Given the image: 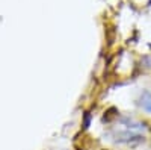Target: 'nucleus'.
Returning <instances> with one entry per match:
<instances>
[{"label":"nucleus","mask_w":151,"mask_h":150,"mask_svg":"<svg viewBox=\"0 0 151 150\" xmlns=\"http://www.w3.org/2000/svg\"><path fill=\"white\" fill-rule=\"evenodd\" d=\"M139 106L148 112V114H151V93L150 91H144L139 97Z\"/></svg>","instance_id":"1"}]
</instances>
